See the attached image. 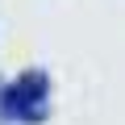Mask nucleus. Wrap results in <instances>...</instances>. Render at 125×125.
<instances>
[{
	"instance_id": "nucleus-1",
	"label": "nucleus",
	"mask_w": 125,
	"mask_h": 125,
	"mask_svg": "<svg viewBox=\"0 0 125 125\" xmlns=\"http://www.w3.org/2000/svg\"><path fill=\"white\" fill-rule=\"evenodd\" d=\"M0 113L21 125H38L50 117V75L42 67H29L0 92Z\"/></svg>"
}]
</instances>
